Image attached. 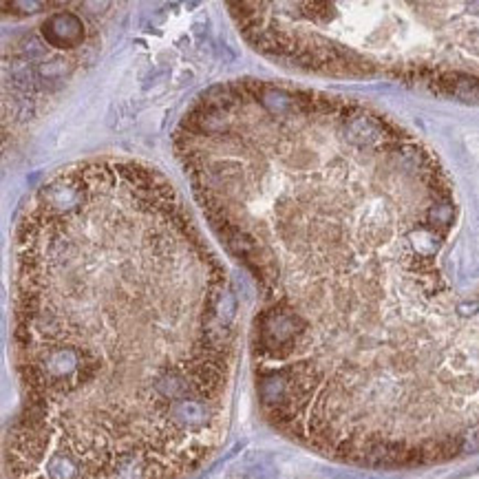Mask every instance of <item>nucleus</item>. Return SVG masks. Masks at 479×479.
Listing matches in <instances>:
<instances>
[{"mask_svg": "<svg viewBox=\"0 0 479 479\" xmlns=\"http://www.w3.org/2000/svg\"><path fill=\"white\" fill-rule=\"evenodd\" d=\"M45 38L53 47H77L84 38L82 20L73 14H56L45 23Z\"/></svg>", "mask_w": 479, "mask_h": 479, "instance_id": "1", "label": "nucleus"}]
</instances>
